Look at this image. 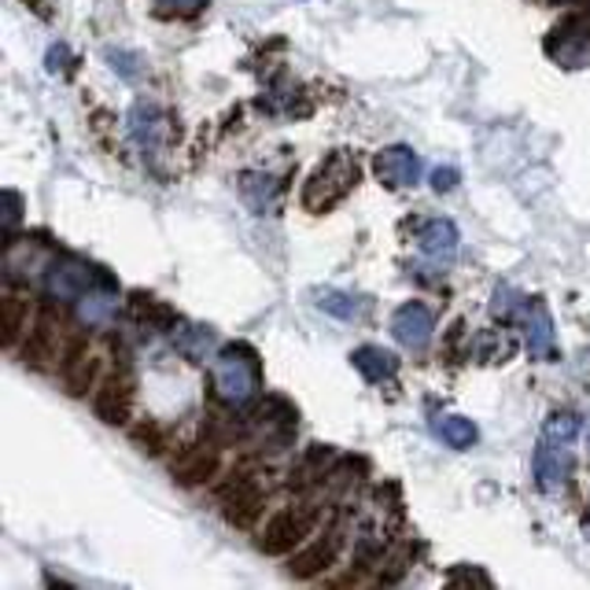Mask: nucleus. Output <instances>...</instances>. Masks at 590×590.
<instances>
[{
  "label": "nucleus",
  "mask_w": 590,
  "mask_h": 590,
  "mask_svg": "<svg viewBox=\"0 0 590 590\" xmlns=\"http://www.w3.org/2000/svg\"><path fill=\"white\" fill-rule=\"evenodd\" d=\"M56 329H59V325L53 321V310H41L37 325L30 329L26 343H23V359H30V362L53 359V354H56Z\"/></svg>",
  "instance_id": "f3484780"
},
{
  "label": "nucleus",
  "mask_w": 590,
  "mask_h": 590,
  "mask_svg": "<svg viewBox=\"0 0 590 590\" xmlns=\"http://www.w3.org/2000/svg\"><path fill=\"white\" fill-rule=\"evenodd\" d=\"M521 325H524L527 354H535V359H543V362H554L557 359L554 318H551V310H546V303H538V299L521 303Z\"/></svg>",
  "instance_id": "9d476101"
},
{
  "label": "nucleus",
  "mask_w": 590,
  "mask_h": 590,
  "mask_svg": "<svg viewBox=\"0 0 590 590\" xmlns=\"http://www.w3.org/2000/svg\"><path fill=\"white\" fill-rule=\"evenodd\" d=\"M532 469H535V484L543 487L546 495H554V491H561V487L568 484V476L576 473V457L568 454V443L543 440L535 446Z\"/></svg>",
  "instance_id": "423d86ee"
},
{
  "label": "nucleus",
  "mask_w": 590,
  "mask_h": 590,
  "mask_svg": "<svg viewBox=\"0 0 590 590\" xmlns=\"http://www.w3.org/2000/svg\"><path fill=\"white\" fill-rule=\"evenodd\" d=\"M362 170L359 162H354L351 151H332L329 159H321L318 167H314L310 181L303 185V207L307 211H332L336 203H343L359 185Z\"/></svg>",
  "instance_id": "f257e3e1"
},
{
  "label": "nucleus",
  "mask_w": 590,
  "mask_h": 590,
  "mask_svg": "<svg viewBox=\"0 0 590 590\" xmlns=\"http://www.w3.org/2000/svg\"><path fill=\"white\" fill-rule=\"evenodd\" d=\"M215 392L222 402L248 406L262 392V373L256 362V351L248 348H226L215 359Z\"/></svg>",
  "instance_id": "f03ea898"
},
{
  "label": "nucleus",
  "mask_w": 590,
  "mask_h": 590,
  "mask_svg": "<svg viewBox=\"0 0 590 590\" xmlns=\"http://www.w3.org/2000/svg\"><path fill=\"white\" fill-rule=\"evenodd\" d=\"M107 284V281H104ZM104 284H97V288H89L86 295L78 299V314L86 325H107L115 318V292H100Z\"/></svg>",
  "instance_id": "aec40b11"
},
{
  "label": "nucleus",
  "mask_w": 590,
  "mask_h": 590,
  "mask_svg": "<svg viewBox=\"0 0 590 590\" xmlns=\"http://www.w3.org/2000/svg\"><path fill=\"white\" fill-rule=\"evenodd\" d=\"M451 583H476V587H487V583H491V579H487L484 572H473V568H469V572H451Z\"/></svg>",
  "instance_id": "473e14b6"
},
{
  "label": "nucleus",
  "mask_w": 590,
  "mask_h": 590,
  "mask_svg": "<svg viewBox=\"0 0 590 590\" xmlns=\"http://www.w3.org/2000/svg\"><path fill=\"white\" fill-rule=\"evenodd\" d=\"M23 329H26V299L8 295V299H4V340L15 343V336Z\"/></svg>",
  "instance_id": "a878e982"
},
{
  "label": "nucleus",
  "mask_w": 590,
  "mask_h": 590,
  "mask_svg": "<svg viewBox=\"0 0 590 590\" xmlns=\"http://www.w3.org/2000/svg\"><path fill=\"white\" fill-rule=\"evenodd\" d=\"M48 70H53V75H67V70H70V53H67V45L48 48Z\"/></svg>",
  "instance_id": "c756f323"
},
{
  "label": "nucleus",
  "mask_w": 590,
  "mask_h": 590,
  "mask_svg": "<svg viewBox=\"0 0 590 590\" xmlns=\"http://www.w3.org/2000/svg\"><path fill=\"white\" fill-rule=\"evenodd\" d=\"M93 410L104 424H126L129 410H134V376L126 370L111 373L104 384L97 388Z\"/></svg>",
  "instance_id": "6e6552de"
},
{
  "label": "nucleus",
  "mask_w": 590,
  "mask_h": 590,
  "mask_svg": "<svg viewBox=\"0 0 590 590\" xmlns=\"http://www.w3.org/2000/svg\"><path fill=\"white\" fill-rule=\"evenodd\" d=\"M457 226L454 222H446V218H435V222H429L424 226V232H421V251L429 256L432 262H451L454 256H457Z\"/></svg>",
  "instance_id": "2eb2a0df"
},
{
  "label": "nucleus",
  "mask_w": 590,
  "mask_h": 590,
  "mask_svg": "<svg viewBox=\"0 0 590 590\" xmlns=\"http://www.w3.org/2000/svg\"><path fill=\"white\" fill-rule=\"evenodd\" d=\"M134 440L140 443V451H148V454H159L162 446H167V432H162L159 424L145 421V424H137V429H134Z\"/></svg>",
  "instance_id": "cd10ccee"
},
{
  "label": "nucleus",
  "mask_w": 590,
  "mask_h": 590,
  "mask_svg": "<svg viewBox=\"0 0 590 590\" xmlns=\"http://www.w3.org/2000/svg\"><path fill=\"white\" fill-rule=\"evenodd\" d=\"M318 307L325 314H332V318H340V321H351L362 314V303L348 292H318Z\"/></svg>",
  "instance_id": "5701e85b"
},
{
  "label": "nucleus",
  "mask_w": 590,
  "mask_h": 590,
  "mask_svg": "<svg viewBox=\"0 0 590 590\" xmlns=\"http://www.w3.org/2000/svg\"><path fill=\"white\" fill-rule=\"evenodd\" d=\"M557 45L551 41V53L557 56V64L565 67H583L590 59V37L587 34H568V30H554Z\"/></svg>",
  "instance_id": "412c9836"
},
{
  "label": "nucleus",
  "mask_w": 590,
  "mask_h": 590,
  "mask_svg": "<svg viewBox=\"0 0 590 590\" xmlns=\"http://www.w3.org/2000/svg\"><path fill=\"white\" fill-rule=\"evenodd\" d=\"M218 465H222L218 446H211V443H192V446H185V451H178V457L170 462V473H174L178 484L196 487V484H203V480H211V476L218 473Z\"/></svg>",
  "instance_id": "9b49d317"
},
{
  "label": "nucleus",
  "mask_w": 590,
  "mask_h": 590,
  "mask_svg": "<svg viewBox=\"0 0 590 590\" xmlns=\"http://www.w3.org/2000/svg\"><path fill=\"white\" fill-rule=\"evenodd\" d=\"M240 192H243V200L251 203L256 215H266V211L273 207V200H277V181H273L270 174H243Z\"/></svg>",
  "instance_id": "4be33fe9"
},
{
  "label": "nucleus",
  "mask_w": 590,
  "mask_h": 590,
  "mask_svg": "<svg viewBox=\"0 0 590 590\" xmlns=\"http://www.w3.org/2000/svg\"><path fill=\"white\" fill-rule=\"evenodd\" d=\"M174 348L185 354L189 362H211L218 351V336L207 325H181L174 332Z\"/></svg>",
  "instance_id": "dca6fc26"
},
{
  "label": "nucleus",
  "mask_w": 590,
  "mask_h": 590,
  "mask_svg": "<svg viewBox=\"0 0 590 590\" xmlns=\"http://www.w3.org/2000/svg\"><path fill=\"white\" fill-rule=\"evenodd\" d=\"M129 307H134V314L140 321H148V325H174V310L167 307V303H159V299H151V295H134L129 299Z\"/></svg>",
  "instance_id": "b1692460"
},
{
  "label": "nucleus",
  "mask_w": 590,
  "mask_h": 590,
  "mask_svg": "<svg viewBox=\"0 0 590 590\" xmlns=\"http://www.w3.org/2000/svg\"><path fill=\"white\" fill-rule=\"evenodd\" d=\"M435 432H440V440L446 446H454V451H469V446L476 443V424L469 421V417H462V413H443V417H435Z\"/></svg>",
  "instance_id": "6ab92c4d"
},
{
  "label": "nucleus",
  "mask_w": 590,
  "mask_h": 590,
  "mask_svg": "<svg viewBox=\"0 0 590 590\" xmlns=\"http://www.w3.org/2000/svg\"><path fill=\"white\" fill-rule=\"evenodd\" d=\"M314 524H318V510L314 506H288V510L273 513L270 524L262 527L259 551L273 557L292 554L295 546L307 543V535H314Z\"/></svg>",
  "instance_id": "7ed1b4c3"
},
{
  "label": "nucleus",
  "mask_w": 590,
  "mask_h": 590,
  "mask_svg": "<svg viewBox=\"0 0 590 590\" xmlns=\"http://www.w3.org/2000/svg\"><path fill=\"white\" fill-rule=\"evenodd\" d=\"M340 551H343V535H340V532H325L318 543L303 546V551L292 557L288 572H292L295 579H310V576L325 572V568H332L336 557H340Z\"/></svg>",
  "instance_id": "f8f14e48"
},
{
  "label": "nucleus",
  "mask_w": 590,
  "mask_h": 590,
  "mask_svg": "<svg viewBox=\"0 0 590 590\" xmlns=\"http://www.w3.org/2000/svg\"><path fill=\"white\" fill-rule=\"evenodd\" d=\"M457 185V170L454 167H443V170H435L432 174V189L435 192H451Z\"/></svg>",
  "instance_id": "7c9ffc66"
},
{
  "label": "nucleus",
  "mask_w": 590,
  "mask_h": 590,
  "mask_svg": "<svg viewBox=\"0 0 590 590\" xmlns=\"http://www.w3.org/2000/svg\"><path fill=\"white\" fill-rule=\"evenodd\" d=\"M351 365L359 370L370 384H388L395 373H399V359H395L392 351L384 348H373V343H365L351 354Z\"/></svg>",
  "instance_id": "4468645a"
},
{
  "label": "nucleus",
  "mask_w": 590,
  "mask_h": 590,
  "mask_svg": "<svg viewBox=\"0 0 590 590\" xmlns=\"http://www.w3.org/2000/svg\"><path fill=\"white\" fill-rule=\"evenodd\" d=\"M373 170L388 189H410V185L421 181L424 167H421V156H417L410 145H392V148L376 151Z\"/></svg>",
  "instance_id": "0eeeda50"
},
{
  "label": "nucleus",
  "mask_w": 590,
  "mask_h": 590,
  "mask_svg": "<svg viewBox=\"0 0 590 590\" xmlns=\"http://www.w3.org/2000/svg\"><path fill=\"white\" fill-rule=\"evenodd\" d=\"M4 226H8V232H12L15 229V222H19V192H12V189H8L4 192Z\"/></svg>",
  "instance_id": "2f4dec72"
},
{
  "label": "nucleus",
  "mask_w": 590,
  "mask_h": 590,
  "mask_svg": "<svg viewBox=\"0 0 590 590\" xmlns=\"http://www.w3.org/2000/svg\"><path fill=\"white\" fill-rule=\"evenodd\" d=\"M587 446H590V424H587Z\"/></svg>",
  "instance_id": "72a5a7b5"
},
{
  "label": "nucleus",
  "mask_w": 590,
  "mask_h": 590,
  "mask_svg": "<svg viewBox=\"0 0 590 590\" xmlns=\"http://www.w3.org/2000/svg\"><path fill=\"white\" fill-rule=\"evenodd\" d=\"M207 0H156V15L159 19H189L196 15Z\"/></svg>",
  "instance_id": "bb28decb"
},
{
  "label": "nucleus",
  "mask_w": 590,
  "mask_h": 590,
  "mask_svg": "<svg viewBox=\"0 0 590 590\" xmlns=\"http://www.w3.org/2000/svg\"><path fill=\"white\" fill-rule=\"evenodd\" d=\"M576 435H579V417L572 410L551 413V421H546V429H543V440H551V443H572Z\"/></svg>",
  "instance_id": "393cba45"
},
{
  "label": "nucleus",
  "mask_w": 590,
  "mask_h": 590,
  "mask_svg": "<svg viewBox=\"0 0 590 590\" xmlns=\"http://www.w3.org/2000/svg\"><path fill=\"white\" fill-rule=\"evenodd\" d=\"M97 370H100V362L86 351V340L75 336V340H70V348L64 351V362H59V373H64L67 392L70 395H86L89 388H93Z\"/></svg>",
  "instance_id": "ddd939ff"
},
{
  "label": "nucleus",
  "mask_w": 590,
  "mask_h": 590,
  "mask_svg": "<svg viewBox=\"0 0 590 590\" xmlns=\"http://www.w3.org/2000/svg\"><path fill=\"white\" fill-rule=\"evenodd\" d=\"M104 281H107L104 273H97L93 266H86V262H78L70 256L56 259L53 266L45 270V292L64 303H78L89 288H97V284H104Z\"/></svg>",
  "instance_id": "39448f33"
},
{
  "label": "nucleus",
  "mask_w": 590,
  "mask_h": 590,
  "mask_svg": "<svg viewBox=\"0 0 590 590\" xmlns=\"http://www.w3.org/2000/svg\"><path fill=\"white\" fill-rule=\"evenodd\" d=\"M435 318L424 303H402L399 310L392 314V336L410 351H424L432 343Z\"/></svg>",
  "instance_id": "1a4fd4ad"
},
{
  "label": "nucleus",
  "mask_w": 590,
  "mask_h": 590,
  "mask_svg": "<svg viewBox=\"0 0 590 590\" xmlns=\"http://www.w3.org/2000/svg\"><path fill=\"white\" fill-rule=\"evenodd\" d=\"M107 59H111V67H115L126 81H134L140 75V56L137 53H107Z\"/></svg>",
  "instance_id": "c85d7f7f"
},
{
  "label": "nucleus",
  "mask_w": 590,
  "mask_h": 590,
  "mask_svg": "<svg viewBox=\"0 0 590 590\" xmlns=\"http://www.w3.org/2000/svg\"><path fill=\"white\" fill-rule=\"evenodd\" d=\"M162 129H167V115H162V111H156L151 104L134 107V115H129V134H134V140L140 148H148V151L156 148Z\"/></svg>",
  "instance_id": "a211bd4d"
},
{
  "label": "nucleus",
  "mask_w": 590,
  "mask_h": 590,
  "mask_svg": "<svg viewBox=\"0 0 590 590\" xmlns=\"http://www.w3.org/2000/svg\"><path fill=\"white\" fill-rule=\"evenodd\" d=\"M222 498V513L232 527H256L262 517V506H266V487H262L256 476L237 473L232 480L218 491Z\"/></svg>",
  "instance_id": "20e7f679"
}]
</instances>
